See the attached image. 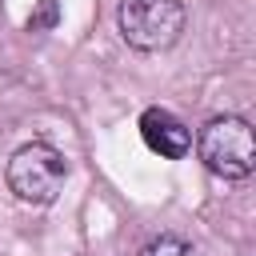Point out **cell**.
<instances>
[{
	"instance_id": "cell-1",
	"label": "cell",
	"mask_w": 256,
	"mask_h": 256,
	"mask_svg": "<svg viewBox=\"0 0 256 256\" xmlns=\"http://www.w3.org/2000/svg\"><path fill=\"white\" fill-rule=\"evenodd\" d=\"M196 152L204 160L208 172L224 176V180H244L256 168V136L252 124L244 116H212L200 128Z\"/></svg>"
},
{
	"instance_id": "cell-2",
	"label": "cell",
	"mask_w": 256,
	"mask_h": 256,
	"mask_svg": "<svg viewBox=\"0 0 256 256\" xmlns=\"http://www.w3.org/2000/svg\"><path fill=\"white\" fill-rule=\"evenodd\" d=\"M64 176H68L64 156L44 140H32V144L16 148L12 160H8V172H4L12 196L24 200V204H52L64 188Z\"/></svg>"
},
{
	"instance_id": "cell-3",
	"label": "cell",
	"mask_w": 256,
	"mask_h": 256,
	"mask_svg": "<svg viewBox=\"0 0 256 256\" xmlns=\"http://www.w3.org/2000/svg\"><path fill=\"white\" fill-rule=\"evenodd\" d=\"M120 32L140 52H160L180 40L184 32V4L180 0H120Z\"/></svg>"
},
{
	"instance_id": "cell-4",
	"label": "cell",
	"mask_w": 256,
	"mask_h": 256,
	"mask_svg": "<svg viewBox=\"0 0 256 256\" xmlns=\"http://www.w3.org/2000/svg\"><path fill=\"white\" fill-rule=\"evenodd\" d=\"M140 136H144V144H148L156 156H168V160H180V156H188V148H192V132H188L168 108H148V112L140 116Z\"/></svg>"
},
{
	"instance_id": "cell-5",
	"label": "cell",
	"mask_w": 256,
	"mask_h": 256,
	"mask_svg": "<svg viewBox=\"0 0 256 256\" xmlns=\"http://www.w3.org/2000/svg\"><path fill=\"white\" fill-rule=\"evenodd\" d=\"M136 256H192V248H188L180 236H156V240H148Z\"/></svg>"
},
{
	"instance_id": "cell-6",
	"label": "cell",
	"mask_w": 256,
	"mask_h": 256,
	"mask_svg": "<svg viewBox=\"0 0 256 256\" xmlns=\"http://www.w3.org/2000/svg\"><path fill=\"white\" fill-rule=\"evenodd\" d=\"M60 20V4L56 0H40V8L28 16V32H44V28H52Z\"/></svg>"
}]
</instances>
